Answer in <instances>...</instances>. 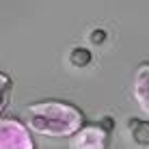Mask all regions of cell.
Listing matches in <instances>:
<instances>
[{"mask_svg": "<svg viewBox=\"0 0 149 149\" xmlns=\"http://www.w3.org/2000/svg\"><path fill=\"white\" fill-rule=\"evenodd\" d=\"M84 125V115L78 106L63 100H43L26 106V127L39 136L71 138Z\"/></svg>", "mask_w": 149, "mask_h": 149, "instance_id": "1", "label": "cell"}, {"mask_svg": "<svg viewBox=\"0 0 149 149\" xmlns=\"http://www.w3.org/2000/svg\"><path fill=\"white\" fill-rule=\"evenodd\" d=\"M0 149H37L33 132L26 123L11 117H0Z\"/></svg>", "mask_w": 149, "mask_h": 149, "instance_id": "2", "label": "cell"}, {"mask_svg": "<svg viewBox=\"0 0 149 149\" xmlns=\"http://www.w3.org/2000/svg\"><path fill=\"white\" fill-rule=\"evenodd\" d=\"M110 132L104 125H82L69 141V149H108Z\"/></svg>", "mask_w": 149, "mask_h": 149, "instance_id": "3", "label": "cell"}, {"mask_svg": "<svg viewBox=\"0 0 149 149\" xmlns=\"http://www.w3.org/2000/svg\"><path fill=\"white\" fill-rule=\"evenodd\" d=\"M132 95L145 115L149 117V63H141L134 71V82H132Z\"/></svg>", "mask_w": 149, "mask_h": 149, "instance_id": "4", "label": "cell"}, {"mask_svg": "<svg viewBox=\"0 0 149 149\" xmlns=\"http://www.w3.org/2000/svg\"><path fill=\"white\" fill-rule=\"evenodd\" d=\"M11 93H13V78L4 71H0V115L11 102Z\"/></svg>", "mask_w": 149, "mask_h": 149, "instance_id": "5", "label": "cell"}]
</instances>
